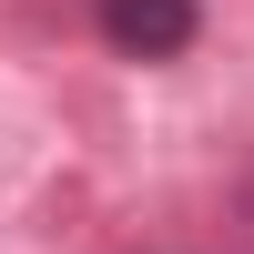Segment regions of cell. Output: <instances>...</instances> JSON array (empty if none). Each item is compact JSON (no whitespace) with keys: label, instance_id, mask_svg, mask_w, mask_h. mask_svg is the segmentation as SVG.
I'll use <instances>...</instances> for the list:
<instances>
[{"label":"cell","instance_id":"cell-1","mask_svg":"<svg viewBox=\"0 0 254 254\" xmlns=\"http://www.w3.org/2000/svg\"><path fill=\"white\" fill-rule=\"evenodd\" d=\"M92 20H102V41L122 61H183L193 31H203L193 0H92Z\"/></svg>","mask_w":254,"mask_h":254}]
</instances>
